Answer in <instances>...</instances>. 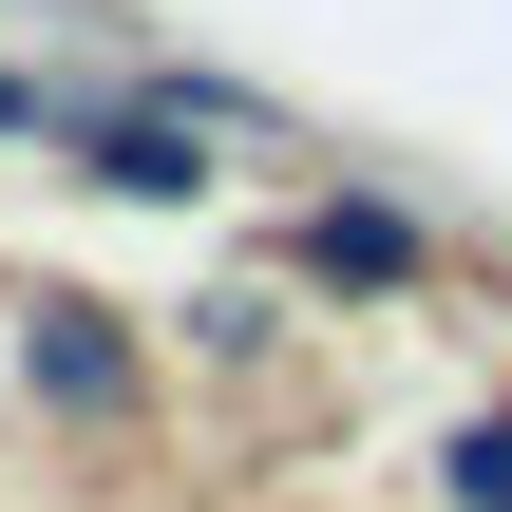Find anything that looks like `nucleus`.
I'll return each instance as SVG.
<instances>
[{"instance_id":"obj_1","label":"nucleus","mask_w":512,"mask_h":512,"mask_svg":"<svg viewBox=\"0 0 512 512\" xmlns=\"http://www.w3.org/2000/svg\"><path fill=\"white\" fill-rule=\"evenodd\" d=\"M19 399H38L57 437H133V418H152V361H133V323H114L95 285H38V304H19Z\"/></svg>"},{"instance_id":"obj_2","label":"nucleus","mask_w":512,"mask_h":512,"mask_svg":"<svg viewBox=\"0 0 512 512\" xmlns=\"http://www.w3.org/2000/svg\"><path fill=\"white\" fill-rule=\"evenodd\" d=\"M304 285H323V304H418V285H437V228H418L399 190H323V209H304Z\"/></svg>"},{"instance_id":"obj_3","label":"nucleus","mask_w":512,"mask_h":512,"mask_svg":"<svg viewBox=\"0 0 512 512\" xmlns=\"http://www.w3.org/2000/svg\"><path fill=\"white\" fill-rule=\"evenodd\" d=\"M437 512H512V399H475L437 437Z\"/></svg>"},{"instance_id":"obj_4","label":"nucleus","mask_w":512,"mask_h":512,"mask_svg":"<svg viewBox=\"0 0 512 512\" xmlns=\"http://www.w3.org/2000/svg\"><path fill=\"white\" fill-rule=\"evenodd\" d=\"M19 133H57V95H38V76H0V152H19Z\"/></svg>"}]
</instances>
